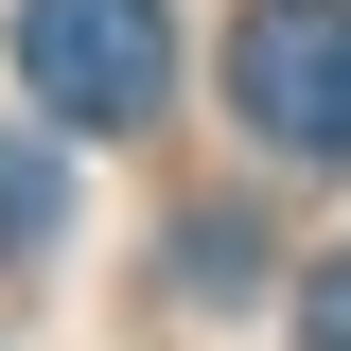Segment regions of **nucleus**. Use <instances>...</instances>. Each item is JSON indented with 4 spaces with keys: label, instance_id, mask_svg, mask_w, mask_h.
<instances>
[{
    "label": "nucleus",
    "instance_id": "1",
    "mask_svg": "<svg viewBox=\"0 0 351 351\" xmlns=\"http://www.w3.org/2000/svg\"><path fill=\"white\" fill-rule=\"evenodd\" d=\"M228 123L299 176L351 158V0H246L228 18Z\"/></svg>",
    "mask_w": 351,
    "mask_h": 351
},
{
    "label": "nucleus",
    "instance_id": "2",
    "mask_svg": "<svg viewBox=\"0 0 351 351\" xmlns=\"http://www.w3.org/2000/svg\"><path fill=\"white\" fill-rule=\"evenodd\" d=\"M18 71H36L53 123H158L176 106V18L158 0H18Z\"/></svg>",
    "mask_w": 351,
    "mask_h": 351
},
{
    "label": "nucleus",
    "instance_id": "3",
    "mask_svg": "<svg viewBox=\"0 0 351 351\" xmlns=\"http://www.w3.org/2000/svg\"><path fill=\"white\" fill-rule=\"evenodd\" d=\"M71 228V176H53V141H0V246H53Z\"/></svg>",
    "mask_w": 351,
    "mask_h": 351
},
{
    "label": "nucleus",
    "instance_id": "4",
    "mask_svg": "<svg viewBox=\"0 0 351 351\" xmlns=\"http://www.w3.org/2000/svg\"><path fill=\"white\" fill-rule=\"evenodd\" d=\"M299 351H351V263H316V281H299Z\"/></svg>",
    "mask_w": 351,
    "mask_h": 351
}]
</instances>
